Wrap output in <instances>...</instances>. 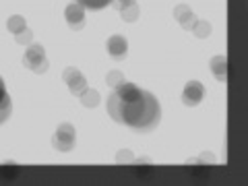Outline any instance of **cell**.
Segmentation results:
<instances>
[{
	"label": "cell",
	"mask_w": 248,
	"mask_h": 186,
	"mask_svg": "<svg viewBox=\"0 0 248 186\" xmlns=\"http://www.w3.org/2000/svg\"><path fill=\"white\" fill-rule=\"evenodd\" d=\"M108 112L118 124L137 133H151L159 124L161 108L153 93L137 87L135 83L122 81L108 97Z\"/></svg>",
	"instance_id": "1"
},
{
	"label": "cell",
	"mask_w": 248,
	"mask_h": 186,
	"mask_svg": "<svg viewBox=\"0 0 248 186\" xmlns=\"http://www.w3.org/2000/svg\"><path fill=\"white\" fill-rule=\"evenodd\" d=\"M23 62H25L27 68H31V71H35V73H44L46 66H48L46 56H44V48L40 44H31L29 46V50L25 54V58H23Z\"/></svg>",
	"instance_id": "2"
},
{
	"label": "cell",
	"mask_w": 248,
	"mask_h": 186,
	"mask_svg": "<svg viewBox=\"0 0 248 186\" xmlns=\"http://www.w3.org/2000/svg\"><path fill=\"white\" fill-rule=\"evenodd\" d=\"M75 145V130L71 124H60L56 137H54V147L60 151H71Z\"/></svg>",
	"instance_id": "3"
},
{
	"label": "cell",
	"mask_w": 248,
	"mask_h": 186,
	"mask_svg": "<svg viewBox=\"0 0 248 186\" xmlns=\"http://www.w3.org/2000/svg\"><path fill=\"white\" fill-rule=\"evenodd\" d=\"M203 95H205V87H203V85H201L199 81H190V83L184 87L182 102H184L186 106H197V104H201Z\"/></svg>",
	"instance_id": "4"
},
{
	"label": "cell",
	"mask_w": 248,
	"mask_h": 186,
	"mask_svg": "<svg viewBox=\"0 0 248 186\" xmlns=\"http://www.w3.org/2000/svg\"><path fill=\"white\" fill-rule=\"evenodd\" d=\"M64 17L68 21V25H71L73 29H81L85 25V15H83V6L79 2L75 4H68L66 11H64Z\"/></svg>",
	"instance_id": "5"
},
{
	"label": "cell",
	"mask_w": 248,
	"mask_h": 186,
	"mask_svg": "<svg viewBox=\"0 0 248 186\" xmlns=\"http://www.w3.org/2000/svg\"><path fill=\"white\" fill-rule=\"evenodd\" d=\"M62 77H64V81L68 83V87H71V91L73 93H81V91H85V77L77 71V68H66L64 73H62Z\"/></svg>",
	"instance_id": "6"
},
{
	"label": "cell",
	"mask_w": 248,
	"mask_h": 186,
	"mask_svg": "<svg viewBox=\"0 0 248 186\" xmlns=\"http://www.w3.org/2000/svg\"><path fill=\"white\" fill-rule=\"evenodd\" d=\"M126 50H128V46H126V40H124L122 35H114L108 40V52H110V56L112 58H124L126 56Z\"/></svg>",
	"instance_id": "7"
},
{
	"label": "cell",
	"mask_w": 248,
	"mask_h": 186,
	"mask_svg": "<svg viewBox=\"0 0 248 186\" xmlns=\"http://www.w3.org/2000/svg\"><path fill=\"white\" fill-rule=\"evenodd\" d=\"M13 112V104H11V95L6 93V87H4V81L0 77V124H2L6 118L11 116Z\"/></svg>",
	"instance_id": "8"
},
{
	"label": "cell",
	"mask_w": 248,
	"mask_h": 186,
	"mask_svg": "<svg viewBox=\"0 0 248 186\" xmlns=\"http://www.w3.org/2000/svg\"><path fill=\"white\" fill-rule=\"evenodd\" d=\"M223 64H226V58H223V56L211 60V71H213V75L217 73V79H219V81L226 79V66H223Z\"/></svg>",
	"instance_id": "9"
},
{
	"label": "cell",
	"mask_w": 248,
	"mask_h": 186,
	"mask_svg": "<svg viewBox=\"0 0 248 186\" xmlns=\"http://www.w3.org/2000/svg\"><path fill=\"white\" fill-rule=\"evenodd\" d=\"M77 2L89 11H99V9H104V6L112 4V0H77Z\"/></svg>",
	"instance_id": "10"
},
{
	"label": "cell",
	"mask_w": 248,
	"mask_h": 186,
	"mask_svg": "<svg viewBox=\"0 0 248 186\" xmlns=\"http://www.w3.org/2000/svg\"><path fill=\"white\" fill-rule=\"evenodd\" d=\"M120 13H122L124 21H135L137 15H139V9H137V4H130V6H124Z\"/></svg>",
	"instance_id": "11"
},
{
	"label": "cell",
	"mask_w": 248,
	"mask_h": 186,
	"mask_svg": "<svg viewBox=\"0 0 248 186\" xmlns=\"http://www.w3.org/2000/svg\"><path fill=\"white\" fill-rule=\"evenodd\" d=\"M23 27H25V21H23V17H19V15L9 21V29L15 31V33H17V29H23Z\"/></svg>",
	"instance_id": "12"
},
{
	"label": "cell",
	"mask_w": 248,
	"mask_h": 186,
	"mask_svg": "<svg viewBox=\"0 0 248 186\" xmlns=\"http://www.w3.org/2000/svg\"><path fill=\"white\" fill-rule=\"evenodd\" d=\"M209 29H211V27H209L207 23H199V25L195 27V35H201V37H205V35L209 33Z\"/></svg>",
	"instance_id": "13"
},
{
	"label": "cell",
	"mask_w": 248,
	"mask_h": 186,
	"mask_svg": "<svg viewBox=\"0 0 248 186\" xmlns=\"http://www.w3.org/2000/svg\"><path fill=\"white\" fill-rule=\"evenodd\" d=\"M108 83H110L112 87L120 85V83H122V75H120V73H110V75H108Z\"/></svg>",
	"instance_id": "14"
},
{
	"label": "cell",
	"mask_w": 248,
	"mask_h": 186,
	"mask_svg": "<svg viewBox=\"0 0 248 186\" xmlns=\"http://www.w3.org/2000/svg\"><path fill=\"white\" fill-rule=\"evenodd\" d=\"M87 97H89V99H83V102L87 104V106H95V104H97V102H95V99H97V93H95V91H89Z\"/></svg>",
	"instance_id": "15"
},
{
	"label": "cell",
	"mask_w": 248,
	"mask_h": 186,
	"mask_svg": "<svg viewBox=\"0 0 248 186\" xmlns=\"http://www.w3.org/2000/svg\"><path fill=\"white\" fill-rule=\"evenodd\" d=\"M112 2H114V4L118 6L120 11H122L124 6H130V4H135V0H112Z\"/></svg>",
	"instance_id": "16"
},
{
	"label": "cell",
	"mask_w": 248,
	"mask_h": 186,
	"mask_svg": "<svg viewBox=\"0 0 248 186\" xmlns=\"http://www.w3.org/2000/svg\"><path fill=\"white\" fill-rule=\"evenodd\" d=\"M29 40H31V35L27 29H23V35H17V42H21V44H27Z\"/></svg>",
	"instance_id": "17"
}]
</instances>
